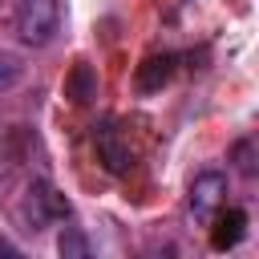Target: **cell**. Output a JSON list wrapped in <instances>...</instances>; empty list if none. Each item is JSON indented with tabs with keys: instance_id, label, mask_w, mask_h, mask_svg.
Returning a JSON list of instances; mask_svg holds the SVG:
<instances>
[{
	"instance_id": "obj_12",
	"label": "cell",
	"mask_w": 259,
	"mask_h": 259,
	"mask_svg": "<svg viewBox=\"0 0 259 259\" xmlns=\"http://www.w3.org/2000/svg\"><path fill=\"white\" fill-rule=\"evenodd\" d=\"M0 255H20V251H16V247H12L8 239H0Z\"/></svg>"
},
{
	"instance_id": "obj_4",
	"label": "cell",
	"mask_w": 259,
	"mask_h": 259,
	"mask_svg": "<svg viewBox=\"0 0 259 259\" xmlns=\"http://www.w3.org/2000/svg\"><path fill=\"white\" fill-rule=\"evenodd\" d=\"M223 198H227V174H223V170H202V174H194L186 202H190V210H194L198 219H210V214L223 206Z\"/></svg>"
},
{
	"instance_id": "obj_5",
	"label": "cell",
	"mask_w": 259,
	"mask_h": 259,
	"mask_svg": "<svg viewBox=\"0 0 259 259\" xmlns=\"http://www.w3.org/2000/svg\"><path fill=\"white\" fill-rule=\"evenodd\" d=\"M243 235H247V210L231 206V210H223V214L214 219L210 247H214V251H231V247H239V243H243Z\"/></svg>"
},
{
	"instance_id": "obj_8",
	"label": "cell",
	"mask_w": 259,
	"mask_h": 259,
	"mask_svg": "<svg viewBox=\"0 0 259 259\" xmlns=\"http://www.w3.org/2000/svg\"><path fill=\"white\" fill-rule=\"evenodd\" d=\"M20 154H24V138H20V130H12V125H0V182H4V178L16 170Z\"/></svg>"
},
{
	"instance_id": "obj_7",
	"label": "cell",
	"mask_w": 259,
	"mask_h": 259,
	"mask_svg": "<svg viewBox=\"0 0 259 259\" xmlns=\"http://www.w3.org/2000/svg\"><path fill=\"white\" fill-rule=\"evenodd\" d=\"M65 97H69L73 105H89V101L97 97V73H93V65L77 61V65L65 73Z\"/></svg>"
},
{
	"instance_id": "obj_10",
	"label": "cell",
	"mask_w": 259,
	"mask_h": 259,
	"mask_svg": "<svg viewBox=\"0 0 259 259\" xmlns=\"http://www.w3.org/2000/svg\"><path fill=\"white\" fill-rule=\"evenodd\" d=\"M20 73H24L20 57H12V53H4V49H0V93H4V89H12V85L20 81Z\"/></svg>"
},
{
	"instance_id": "obj_1",
	"label": "cell",
	"mask_w": 259,
	"mask_h": 259,
	"mask_svg": "<svg viewBox=\"0 0 259 259\" xmlns=\"http://www.w3.org/2000/svg\"><path fill=\"white\" fill-rule=\"evenodd\" d=\"M57 32H61V0H20V8H16V36L28 49L53 45Z\"/></svg>"
},
{
	"instance_id": "obj_3",
	"label": "cell",
	"mask_w": 259,
	"mask_h": 259,
	"mask_svg": "<svg viewBox=\"0 0 259 259\" xmlns=\"http://www.w3.org/2000/svg\"><path fill=\"white\" fill-rule=\"evenodd\" d=\"M93 146H97V158H101V166H105L109 174H130V166H134V150H130V142L121 138V130H117L113 121L97 125Z\"/></svg>"
},
{
	"instance_id": "obj_9",
	"label": "cell",
	"mask_w": 259,
	"mask_h": 259,
	"mask_svg": "<svg viewBox=\"0 0 259 259\" xmlns=\"http://www.w3.org/2000/svg\"><path fill=\"white\" fill-rule=\"evenodd\" d=\"M57 251H61L65 259H89V239H85L77 227H65V231L57 235Z\"/></svg>"
},
{
	"instance_id": "obj_2",
	"label": "cell",
	"mask_w": 259,
	"mask_h": 259,
	"mask_svg": "<svg viewBox=\"0 0 259 259\" xmlns=\"http://www.w3.org/2000/svg\"><path fill=\"white\" fill-rule=\"evenodd\" d=\"M24 206H28V219H32L28 231H40L45 223H65V219L73 214L69 198H65L57 186H49L45 178H32V182H28V198H24Z\"/></svg>"
},
{
	"instance_id": "obj_11",
	"label": "cell",
	"mask_w": 259,
	"mask_h": 259,
	"mask_svg": "<svg viewBox=\"0 0 259 259\" xmlns=\"http://www.w3.org/2000/svg\"><path fill=\"white\" fill-rule=\"evenodd\" d=\"M231 158H235V166H239V174H255V158H251V138H243V142H235V150H231Z\"/></svg>"
},
{
	"instance_id": "obj_6",
	"label": "cell",
	"mask_w": 259,
	"mask_h": 259,
	"mask_svg": "<svg viewBox=\"0 0 259 259\" xmlns=\"http://www.w3.org/2000/svg\"><path fill=\"white\" fill-rule=\"evenodd\" d=\"M174 65H178V57L174 53H154V57H146L142 65H138V89L142 93H154V89H162L170 77H174Z\"/></svg>"
}]
</instances>
